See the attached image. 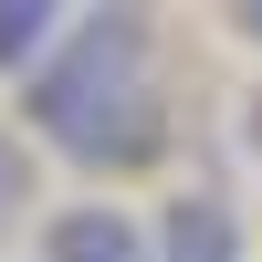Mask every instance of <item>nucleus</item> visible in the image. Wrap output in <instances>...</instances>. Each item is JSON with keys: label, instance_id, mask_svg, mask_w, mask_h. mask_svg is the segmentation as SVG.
I'll return each instance as SVG.
<instances>
[{"label": "nucleus", "instance_id": "1", "mask_svg": "<svg viewBox=\"0 0 262 262\" xmlns=\"http://www.w3.org/2000/svg\"><path fill=\"white\" fill-rule=\"evenodd\" d=\"M32 126L84 168H126L158 147V95H147V21L84 11L32 74Z\"/></svg>", "mask_w": 262, "mask_h": 262}, {"label": "nucleus", "instance_id": "2", "mask_svg": "<svg viewBox=\"0 0 262 262\" xmlns=\"http://www.w3.org/2000/svg\"><path fill=\"white\" fill-rule=\"evenodd\" d=\"M147 242H158V262H242V210L210 200V189H189V200L158 210Z\"/></svg>", "mask_w": 262, "mask_h": 262}, {"label": "nucleus", "instance_id": "3", "mask_svg": "<svg viewBox=\"0 0 262 262\" xmlns=\"http://www.w3.org/2000/svg\"><path fill=\"white\" fill-rule=\"evenodd\" d=\"M42 262H158V242H147L126 210L84 200V210H63V221L42 231Z\"/></svg>", "mask_w": 262, "mask_h": 262}, {"label": "nucleus", "instance_id": "4", "mask_svg": "<svg viewBox=\"0 0 262 262\" xmlns=\"http://www.w3.org/2000/svg\"><path fill=\"white\" fill-rule=\"evenodd\" d=\"M53 32H74L53 0H0V63H32V74H42V42H53Z\"/></svg>", "mask_w": 262, "mask_h": 262}, {"label": "nucleus", "instance_id": "5", "mask_svg": "<svg viewBox=\"0 0 262 262\" xmlns=\"http://www.w3.org/2000/svg\"><path fill=\"white\" fill-rule=\"evenodd\" d=\"M32 210V158H21V137L0 126V221H21Z\"/></svg>", "mask_w": 262, "mask_h": 262}, {"label": "nucleus", "instance_id": "6", "mask_svg": "<svg viewBox=\"0 0 262 262\" xmlns=\"http://www.w3.org/2000/svg\"><path fill=\"white\" fill-rule=\"evenodd\" d=\"M242 147H252V168H262V84H252V105H242Z\"/></svg>", "mask_w": 262, "mask_h": 262}, {"label": "nucleus", "instance_id": "7", "mask_svg": "<svg viewBox=\"0 0 262 262\" xmlns=\"http://www.w3.org/2000/svg\"><path fill=\"white\" fill-rule=\"evenodd\" d=\"M242 32H252V42H262V0H252V11H242Z\"/></svg>", "mask_w": 262, "mask_h": 262}]
</instances>
